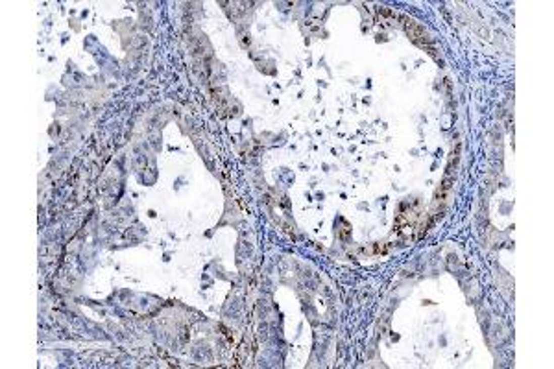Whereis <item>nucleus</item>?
I'll return each mask as SVG.
<instances>
[{
    "instance_id": "1",
    "label": "nucleus",
    "mask_w": 554,
    "mask_h": 369,
    "mask_svg": "<svg viewBox=\"0 0 554 369\" xmlns=\"http://www.w3.org/2000/svg\"><path fill=\"white\" fill-rule=\"evenodd\" d=\"M405 26H407V32H409V35L414 41H420V39H427V32H425V28L420 26L416 21H412V19H405Z\"/></svg>"
}]
</instances>
